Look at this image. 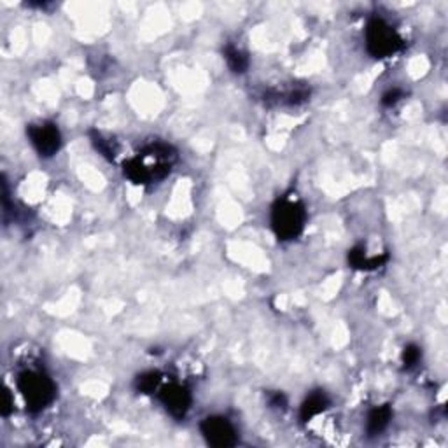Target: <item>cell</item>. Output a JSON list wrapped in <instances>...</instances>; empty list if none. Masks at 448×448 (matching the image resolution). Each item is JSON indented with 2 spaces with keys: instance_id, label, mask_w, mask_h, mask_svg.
Returning <instances> with one entry per match:
<instances>
[{
  "instance_id": "cell-3",
  "label": "cell",
  "mask_w": 448,
  "mask_h": 448,
  "mask_svg": "<svg viewBox=\"0 0 448 448\" xmlns=\"http://www.w3.org/2000/svg\"><path fill=\"white\" fill-rule=\"evenodd\" d=\"M18 389H20L26 408L30 412H41L53 403L56 396V385L44 371L25 370L18 375Z\"/></svg>"
},
{
  "instance_id": "cell-13",
  "label": "cell",
  "mask_w": 448,
  "mask_h": 448,
  "mask_svg": "<svg viewBox=\"0 0 448 448\" xmlns=\"http://www.w3.org/2000/svg\"><path fill=\"white\" fill-rule=\"evenodd\" d=\"M160 384H162V373L160 371H147V373L137 377L135 389L142 394H151L158 389Z\"/></svg>"
},
{
  "instance_id": "cell-2",
  "label": "cell",
  "mask_w": 448,
  "mask_h": 448,
  "mask_svg": "<svg viewBox=\"0 0 448 448\" xmlns=\"http://www.w3.org/2000/svg\"><path fill=\"white\" fill-rule=\"evenodd\" d=\"M306 221L305 207L298 198L284 194L271 207V228L278 240L287 242L300 236Z\"/></svg>"
},
{
  "instance_id": "cell-17",
  "label": "cell",
  "mask_w": 448,
  "mask_h": 448,
  "mask_svg": "<svg viewBox=\"0 0 448 448\" xmlns=\"http://www.w3.org/2000/svg\"><path fill=\"white\" fill-rule=\"evenodd\" d=\"M270 407L271 408H282V410H286V407H287V397L284 396V394L282 392H274V394H270Z\"/></svg>"
},
{
  "instance_id": "cell-10",
  "label": "cell",
  "mask_w": 448,
  "mask_h": 448,
  "mask_svg": "<svg viewBox=\"0 0 448 448\" xmlns=\"http://www.w3.org/2000/svg\"><path fill=\"white\" fill-rule=\"evenodd\" d=\"M390 419H392V410H390L389 405H382V407L371 410L366 419L368 434L377 436L380 432H384L385 427L389 426Z\"/></svg>"
},
{
  "instance_id": "cell-16",
  "label": "cell",
  "mask_w": 448,
  "mask_h": 448,
  "mask_svg": "<svg viewBox=\"0 0 448 448\" xmlns=\"http://www.w3.org/2000/svg\"><path fill=\"white\" fill-rule=\"evenodd\" d=\"M13 410H14V400H13V396H11V390L6 387L2 394V407H0V413H2V417H9Z\"/></svg>"
},
{
  "instance_id": "cell-11",
  "label": "cell",
  "mask_w": 448,
  "mask_h": 448,
  "mask_svg": "<svg viewBox=\"0 0 448 448\" xmlns=\"http://www.w3.org/2000/svg\"><path fill=\"white\" fill-rule=\"evenodd\" d=\"M224 58H226V63H228V67L231 68L235 74H244L245 71L249 68V58L247 55L242 51V49H239L236 46L233 44H226L224 49Z\"/></svg>"
},
{
  "instance_id": "cell-15",
  "label": "cell",
  "mask_w": 448,
  "mask_h": 448,
  "mask_svg": "<svg viewBox=\"0 0 448 448\" xmlns=\"http://www.w3.org/2000/svg\"><path fill=\"white\" fill-rule=\"evenodd\" d=\"M403 97H405L403 90H400V88H392V90L385 91L384 97H382V103H384L385 107H392V105H396V103L400 102Z\"/></svg>"
},
{
  "instance_id": "cell-5",
  "label": "cell",
  "mask_w": 448,
  "mask_h": 448,
  "mask_svg": "<svg viewBox=\"0 0 448 448\" xmlns=\"http://www.w3.org/2000/svg\"><path fill=\"white\" fill-rule=\"evenodd\" d=\"M26 135H28L33 149L39 152L42 158H51V156H55L60 151L61 133L55 123L44 121L37 123V125H28Z\"/></svg>"
},
{
  "instance_id": "cell-14",
  "label": "cell",
  "mask_w": 448,
  "mask_h": 448,
  "mask_svg": "<svg viewBox=\"0 0 448 448\" xmlns=\"http://www.w3.org/2000/svg\"><path fill=\"white\" fill-rule=\"evenodd\" d=\"M420 358H422V350H420V347L417 345H408L405 347V352H403V365H405V370H412V368H415L417 365H419Z\"/></svg>"
},
{
  "instance_id": "cell-4",
  "label": "cell",
  "mask_w": 448,
  "mask_h": 448,
  "mask_svg": "<svg viewBox=\"0 0 448 448\" xmlns=\"http://www.w3.org/2000/svg\"><path fill=\"white\" fill-rule=\"evenodd\" d=\"M403 39L384 18H371L366 25V48L373 58H389L403 48Z\"/></svg>"
},
{
  "instance_id": "cell-12",
  "label": "cell",
  "mask_w": 448,
  "mask_h": 448,
  "mask_svg": "<svg viewBox=\"0 0 448 448\" xmlns=\"http://www.w3.org/2000/svg\"><path fill=\"white\" fill-rule=\"evenodd\" d=\"M90 137H91V142H93V145H95V149L100 152L103 158L110 160V162L116 158L118 145H116V142H114V140L105 139V137H103L100 132H97V130H91Z\"/></svg>"
},
{
  "instance_id": "cell-9",
  "label": "cell",
  "mask_w": 448,
  "mask_h": 448,
  "mask_svg": "<svg viewBox=\"0 0 448 448\" xmlns=\"http://www.w3.org/2000/svg\"><path fill=\"white\" fill-rule=\"evenodd\" d=\"M329 405H331V401H329L328 394L324 392V390H313V392L303 401V405H301L300 419L303 420V422H308V420H312L313 417H317L319 413L326 412Z\"/></svg>"
},
{
  "instance_id": "cell-7",
  "label": "cell",
  "mask_w": 448,
  "mask_h": 448,
  "mask_svg": "<svg viewBox=\"0 0 448 448\" xmlns=\"http://www.w3.org/2000/svg\"><path fill=\"white\" fill-rule=\"evenodd\" d=\"M160 401L174 419H184L191 407V392L179 384H167L160 389Z\"/></svg>"
},
{
  "instance_id": "cell-1",
  "label": "cell",
  "mask_w": 448,
  "mask_h": 448,
  "mask_svg": "<svg viewBox=\"0 0 448 448\" xmlns=\"http://www.w3.org/2000/svg\"><path fill=\"white\" fill-rule=\"evenodd\" d=\"M177 158L175 149L165 142L149 144L135 158L123 165V172L133 184L162 181L172 170V162Z\"/></svg>"
},
{
  "instance_id": "cell-6",
  "label": "cell",
  "mask_w": 448,
  "mask_h": 448,
  "mask_svg": "<svg viewBox=\"0 0 448 448\" xmlns=\"http://www.w3.org/2000/svg\"><path fill=\"white\" fill-rule=\"evenodd\" d=\"M200 431L207 439V443L217 448L235 447L239 442V434L233 424L226 417H207L204 422L200 424Z\"/></svg>"
},
{
  "instance_id": "cell-8",
  "label": "cell",
  "mask_w": 448,
  "mask_h": 448,
  "mask_svg": "<svg viewBox=\"0 0 448 448\" xmlns=\"http://www.w3.org/2000/svg\"><path fill=\"white\" fill-rule=\"evenodd\" d=\"M387 259H389L387 254L368 256L365 247H361V245H358V247H354L352 251H348V263H350V266L355 268V270L363 271L378 270V268L385 265Z\"/></svg>"
}]
</instances>
